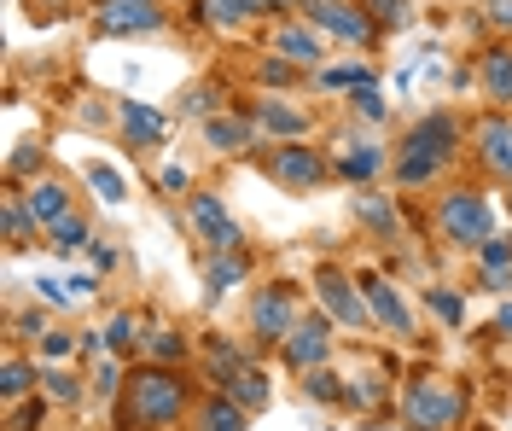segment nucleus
<instances>
[{
	"label": "nucleus",
	"instance_id": "nucleus-21",
	"mask_svg": "<svg viewBox=\"0 0 512 431\" xmlns=\"http://www.w3.org/2000/svg\"><path fill=\"white\" fill-rule=\"evenodd\" d=\"M18 187V181H12ZM24 204H30V216L41 222V233L53 228V222H64L70 210H76V187L64 181V175H30L24 181Z\"/></svg>",
	"mask_w": 512,
	"mask_h": 431
},
{
	"label": "nucleus",
	"instance_id": "nucleus-47",
	"mask_svg": "<svg viewBox=\"0 0 512 431\" xmlns=\"http://www.w3.org/2000/svg\"><path fill=\"white\" fill-rule=\"evenodd\" d=\"M35 350H41V362H64V356H76V350H82V332L53 327L47 338H41V344H35Z\"/></svg>",
	"mask_w": 512,
	"mask_h": 431
},
{
	"label": "nucleus",
	"instance_id": "nucleus-31",
	"mask_svg": "<svg viewBox=\"0 0 512 431\" xmlns=\"http://www.w3.org/2000/svg\"><path fill=\"white\" fill-rule=\"evenodd\" d=\"M146 332L152 327H140L134 309H117V315L105 321V350H111L117 362H134V356H146Z\"/></svg>",
	"mask_w": 512,
	"mask_h": 431
},
{
	"label": "nucleus",
	"instance_id": "nucleus-7",
	"mask_svg": "<svg viewBox=\"0 0 512 431\" xmlns=\"http://www.w3.org/2000/svg\"><path fill=\"white\" fill-rule=\"evenodd\" d=\"M303 18H309L326 41H338V47H373V41L384 35L361 0H309Z\"/></svg>",
	"mask_w": 512,
	"mask_h": 431
},
{
	"label": "nucleus",
	"instance_id": "nucleus-43",
	"mask_svg": "<svg viewBox=\"0 0 512 431\" xmlns=\"http://www.w3.org/2000/svg\"><path fill=\"white\" fill-rule=\"evenodd\" d=\"M123 385H128V373L117 356H99L94 362V402H117L123 397Z\"/></svg>",
	"mask_w": 512,
	"mask_h": 431
},
{
	"label": "nucleus",
	"instance_id": "nucleus-38",
	"mask_svg": "<svg viewBox=\"0 0 512 431\" xmlns=\"http://www.w3.org/2000/svg\"><path fill=\"white\" fill-rule=\"evenodd\" d=\"M53 408H59V402L47 397V391H35V397L12 402V408H6V431H41L47 420H53Z\"/></svg>",
	"mask_w": 512,
	"mask_h": 431
},
{
	"label": "nucleus",
	"instance_id": "nucleus-30",
	"mask_svg": "<svg viewBox=\"0 0 512 431\" xmlns=\"http://www.w3.org/2000/svg\"><path fill=\"white\" fill-rule=\"evenodd\" d=\"M41 356H24V350H18V344H12V356H6V373H0V402H6V408H12V402H24V397H35V391H41Z\"/></svg>",
	"mask_w": 512,
	"mask_h": 431
},
{
	"label": "nucleus",
	"instance_id": "nucleus-23",
	"mask_svg": "<svg viewBox=\"0 0 512 431\" xmlns=\"http://www.w3.org/2000/svg\"><path fill=\"white\" fill-rule=\"evenodd\" d=\"M251 367V350L245 344H233V338H222V332H204V356H198V373L210 379V391H227L239 373Z\"/></svg>",
	"mask_w": 512,
	"mask_h": 431
},
{
	"label": "nucleus",
	"instance_id": "nucleus-45",
	"mask_svg": "<svg viewBox=\"0 0 512 431\" xmlns=\"http://www.w3.org/2000/svg\"><path fill=\"white\" fill-rule=\"evenodd\" d=\"M47 332H53V321H47L41 309H18V315H12V344H41Z\"/></svg>",
	"mask_w": 512,
	"mask_h": 431
},
{
	"label": "nucleus",
	"instance_id": "nucleus-16",
	"mask_svg": "<svg viewBox=\"0 0 512 431\" xmlns=\"http://www.w3.org/2000/svg\"><path fill=\"white\" fill-rule=\"evenodd\" d=\"M448 158L443 152H431V146H414L408 134L396 140V152H390V187H402V193H425V187H437L448 175Z\"/></svg>",
	"mask_w": 512,
	"mask_h": 431
},
{
	"label": "nucleus",
	"instance_id": "nucleus-42",
	"mask_svg": "<svg viewBox=\"0 0 512 431\" xmlns=\"http://www.w3.org/2000/svg\"><path fill=\"white\" fill-rule=\"evenodd\" d=\"M425 309L443 321V327H466V298L454 286H425Z\"/></svg>",
	"mask_w": 512,
	"mask_h": 431
},
{
	"label": "nucleus",
	"instance_id": "nucleus-40",
	"mask_svg": "<svg viewBox=\"0 0 512 431\" xmlns=\"http://www.w3.org/2000/svg\"><path fill=\"white\" fill-rule=\"evenodd\" d=\"M350 117L361 123V129H379L384 117H390V105H384L379 82H361V88H350Z\"/></svg>",
	"mask_w": 512,
	"mask_h": 431
},
{
	"label": "nucleus",
	"instance_id": "nucleus-49",
	"mask_svg": "<svg viewBox=\"0 0 512 431\" xmlns=\"http://www.w3.org/2000/svg\"><path fill=\"white\" fill-rule=\"evenodd\" d=\"M483 24L512 41V0H483Z\"/></svg>",
	"mask_w": 512,
	"mask_h": 431
},
{
	"label": "nucleus",
	"instance_id": "nucleus-11",
	"mask_svg": "<svg viewBox=\"0 0 512 431\" xmlns=\"http://www.w3.org/2000/svg\"><path fill=\"white\" fill-rule=\"evenodd\" d=\"M332 169L350 187H379V175H390V152L379 140H367V129H344L338 134V152H332Z\"/></svg>",
	"mask_w": 512,
	"mask_h": 431
},
{
	"label": "nucleus",
	"instance_id": "nucleus-6",
	"mask_svg": "<svg viewBox=\"0 0 512 431\" xmlns=\"http://www.w3.org/2000/svg\"><path fill=\"white\" fill-rule=\"evenodd\" d=\"M309 292H315V309H326V315L338 321V332H373L379 327L373 309H367V298H361V280H355L350 268L320 263L315 274H309Z\"/></svg>",
	"mask_w": 512,
	"mask_h": 431
},
{
	"label": "nucleus",
	"instance_id": "nucleus-1",
	"mask_svg": "<svg viewBox=\"0 0 512 431\" xmlns=\"http://www.w3.org/2000/svg\"><path fill=\"white\" fill-rule=\"evenodd\" d=\"M192 385L187 373H175V367L163 362H140L128 373L123 397L111 402V414H117V431H181L192 420Z\"/></svg>",
	"mask_w": 512,
	"mask_h": 431
},
{
	"label": "nucleus",
	"instance_id": "nucleus-25",
	"mask_svg": "<svg viewBox=\"0 0 512 431\" xmlns=\"http://www.w3.org/2000/svg\"><path fill=\"white\" fill-rule=\"evenodd\" d=\"M187 431H251V408H239L227 391H210V397L192 402Z\"/></svg>",
	"mask_w": 512,
	"mask_h": 431
},
{
	"label": "nucleus",
	"instance_id": "nucleus-46",
	"mask_svg": "<svg viewBox=\"0 0 512 431\" xmlns=\"http://www.w3.org/2000/svg\"><path fill=\"white\" fill-rule=\"evenodd\" d=\"M361 6L373 12V24H379V30H402V24L414 18V6H408V0H361Z\"/></svg>",
	"mask_w": 512,
	"mask_h": 431
},
{
	"label": "nucleus",
	"instance_id": "nucleus-52",
	"mask_svg": "<svg viewBox=\"0 0 512 431\" xmlns=\"http://www.w3.org/2000/svg\"><path fill=\"white\" fill-rule=\"evenodd\" d=\"M495 332H501V338H512V298L495 309Z\"/></svg>",
	"mask_w": 512,
	"mask_h": 431
},
{
	"label": "nucleus",
	"instance_id": "nucleus-29",
	"mask_svg": "<svg viewBox=\"0 0 512 431\" xmlns=\"http://www.w3.org/2000/svg\"><path fill=\"white\" fill-rule=\"evenodd\" d=\"M0 233H6V251H24L35 233H41V222L30 216V204H24V187H12V181H6V199H0Z\"/></svg>",
	"mask_w": 512,
	"mask_h": 431
},
{
	"label": "nucleus",
	"instance_id": "nucleus-10",
	"mask_svg": "<svg viewBox=\"0 0 512 431\" xmlns=\"http://www.w3.org/2000/svg\"><path fill=\"white\" fill-rule=\"evenodd\" d=\"M355 280H361V298H367V309H373L379 332H390V338H414V332H419L414 303L402 298V286H396L390 274H379V268H361Z\"/></svg>",
	"mask_w": 512,
	"mask_h": 431
},
{
	"label": "nucleus",
	"instance_id": "nucleus-2",
	"mask_svg": "<svg viewBox=\"0 0 512 431\" xmlns=\"http://www.w3.org/2000/svg\"><path fill=\"white\" fill-rule=\"evenodd\" d=\"M431 233H437V245L448 251H466V257H478V245L489 239L495 228V204L483 187H443L437 204H431Z\"/></svg>",
	"mask_w": 512,
	"mask_h": 431
},
{
	"label": "nucleus",
	"instance_id": "nucleus-34",
	"mask_svg": "<svg viewBox=\"0 0 512 431\" xmlns=\"http://www.w3.org/2000/svg\"><path fill=\"white\" fill-rule=\"evenodd\" d=\"M187 356H192V344H187V332H181V327H169V321H158V327L146 332V362L175 367V362H187Z\"/></svg>",
	"mask_w": 512,
	"mask_h": 431
},
{
	"label": "nucleus",
	"instance_id": "nucleus-35",
	"mask_svg": "<svg viewBox=\"0 0 512 431\" xmlns=\"http://www.w3.org/2000/svg\"><path fill=\"white\" fill-rule=\"evenodd\" d=\"M47 239H53V251H64V257H70V251H88V245L99 239V228L82 216V210H70L64 222H53V228H47Z\"/></svg>",
	"mask_w": 512,
	"mask_h": 431
},
{
	"label": "nucleus",
	"instance_id": "nucleus-50",
	"mask_svg": "<svg viewBox=\"0 0 512 431\" xmlns=\"http://www.w3.org/2000/svg\"><path fill=\"white\" fill-rule=\"evenodd\" d=\"M64 286H70V298H94V292H99V274H64Z\"/></svg>",
	"mask_w": 512,
	"mask_h": 431
},
{
	"label": "nucleus",
	"instance_id": "nucleus-20",
	"mask_svg": "<svg viewBox=\"0 0 512 431\" xmlns=\"http://www.w3.org/2000/svg\"><path fill=\"white\" fill-rule=\"evenodd\" d=\"M350 210H355V222L367 228L373 245H402V210H396V199L384 187H355Z\"/></svg>",
	"mask_w": 512,
	"mask_h": 431
},
{
	"label": "nucleus",
	"instance_id": "nucleus-4",
	"mask_svg": "<svg viewBox=\"0 0 512 431\" xmlns=\"http://www.w3.org/2000/svg\"><path fill=\"white\" fill-rule=\"evenodd\" d=\"M303 315H309V309H303V286H291V280H262L251 292V303H245L251 344L256 350H280Z\"/></svg>",
	"mask_w": 512,
	"mask_h": 431
},
{
	"label": "nucleus",
	"instance_id": "nucleus-26",
	"mask_svg": "<svg viewBox=\"0 0 512 431\" xmlns=\"http://www.w3.org/2000/svg\"><path fill=\"white\" fill-rule=\"evenodd\" d=\"M192 12H198L204 30H216V35H245L262 18L256 0H192Z\"/></svg>",
	"mask_w": 512,
	"mask_h": 431
},
{
	"label": "nucleus",
	"instance_id": "nucleus-15",
	"mask_svg": "<svg viewBox=\"0 0 512 431\" xmlns=\"http://www.w3.org/2000/svg\"><path fill=\"white\" fill-rule=\"evenodd\" d=\"M198 134H204V146L210 152H222V158H256L262 152V129H256L251 111H216V117H204L198 123Z\"/></svg>",
	"mask_w": 512,
	"mask_h": 431
},
{
	"label": "nucleus",
	"instance_id": "nucleus-32",
	"mask_svg": "<svg viewBox=\"0 0 512 431\" xmlns=\"http://www.w3.org/2000/svg\"><path fill=\"white\" fill-rule=\"evenodd\" d=\"M41 391L59 402V408H82V402L94 397V391H88V379H82L76 367H64V362H47V367H41Z\"/></svg>",
	"mask_w": 512,
	"mask_h": 431
},
{
	"label": "nucleus",
	"instance_id": "nucleus-41",
	"mask_svg": "<svg viewBox=\"0 0 512 431\" xmlns=\"http://www.w3.org/2000/svg\"><path fill=\"white\" fill-rule=\"evenodd\" d=\"M303 76H309V70L280 59V53H262V59H256V82H262V88H297Z\"/></svg>",
	"mask_w": 512,
	"mask_h": 431
},
{
	"label": "nucleus",
	"instance_id": "nucleus-13",
	"mask_svg": "<svg viewBox=\"0 0 512 431\" xmlns=\"http://www.w3.org/2000/svg\"><path fill=\"white\" fill-rule=\"evenodd\" d=\"M94 30L99 35H163L169 12H163V0H94Z\"/></svg>",
	"mask_w": 512,
	"mask_h": 431
},
{
	"label": "nucleus",
	"instance_id": "nucleus-28",
	"mask_svg": "<svg viewBox=\"0 0 512 431\" xmlns=\"http://www.w3.org/2000/svg\"><path fill=\"white\" fill-rule=\"evenodd\" d=\"M384 402H390V373H379V367H361V373H344V408L350 414H379Z\"/></svg>",
	"mask_w": 512,
	"mask_h": 431
},
{
	"label": "nucleus",
	"instance_id": "nucleus-8",
	"mask_svg": "<svg viewBox=\"0 0 512 431\" xmlns=\"http://www.w3.org/2000/svg\"><path fill=\"white\" fill-rule=\"evenodd\" d=\"M187 233L198 239V251H239L245 245V228L233 222V210L210 187H198L187 199Z\"/></svg>",
	"mask_w": 512,
	"mask_h": 431
},
{
	"label": "nucleus",
	"instance_id": "nucleus-17",
	"mask_svg": "<svg viewBox=\"0 0 512 431\" xmlns=\"http://www.w3.org/2000/svg\"><path fill=\"white\" fill-rule=\"evenodd\" d=\"M408 140H414V146H431V152H443L448 164H460V146L472 140V123H466L454 105H437V111H419L414 123H408Z\"/></svg>",
	"mask_w": 512,
	"mask_h": 431
},
{
	"label": "nucleus",
	"instance_id": "nucleus-12",
	"mask_svg": "<svg viewBox=\"0 0 512 431\" xmlns=\"http://www.w3.org/2000/svg\"><path fill=\"white\" fill-rule=\"evenodd\" d=\"M245 111L256 117L262 140H309V134H315V111L297 105V100H286V94H274V88H262Z\"/></svg>",
	"mask_w": 512,
	"mask_h": 431
},
{
	"label": "nucleus",
	"instance_id": "nucleus-5",
	"mask_svg": "<svg viewBox=\"0 0 512 431\" xmlns=\"http://www.w3.org/2000/svg\"><path fill=\"white\" fill-rule=\"evenodd\" d=\"M256 164H262V175L274 181V187H286V193H320L338 169H332V152H320V146H309V140H274V146H262L256 152Z\"/></svg>",
	"mask_w": 512,
	"mask_h": 431
},
{
	"label": "nucleus",
	"instance_id": "nucleus-48",
	"mask_svg": "<svg viewBox=\"0 0 512 431\" xmlns=\"http://www.w3.org/2000/svg\"><path fill=\"white\" fill-rule=\"evenodd\" d=\"M158 193H169V199H192L198 187H192V169L187 164H163L158 169Z\"/></svg>",
	"mask_w": 512,
	"mask_h": 431
},
{
	"label": "nucleus",
	"instance_id": "nucleus-33",
	"mask_svg": "<svg viewBox=\"0 0 512 431\" xmlns=\"http://www.w3.org/2000/svg\"><path fill=\"white\" fill-rule=\"evenodd\" d=\"M297 391L309 402H326V408H344V373L326 362V367H309V373H297Z\"/></svg>",
	"mask_w": 512,
	"mask_h": 431
},
{
	"label": "nucleus",
	"instance_id": "nucleus-51",
	"mask_svg": "<svg viewBox=\"0 0 512 431\" xmlns=\"http://www.w3.org/2000/svg\"><path fill=\"white\" fill-rule=\"evenodd\" d=\"M88 257H94V274H111V268H117V251H111L105 239H94V245H88Z\"/></svg>",
	"mask_w": 512,
	"mask_h": 431
},
{
	"label": "nucleus",
	"instance_id": "nucleus-19",
	"mask_svg": "<svg viewBox=\"0 0 512 431\" xmlns=\"http://www.w3.org/2000/svg\"><path fill=\"white\" fill-rule=\"evenodd\" d=\"M472 82H478V94L495 105V111H512V41L507 35H495V41L478 53Z\"/></svg>",
	"mask_w": 512,
	"mask_h": 431
},
{
	"label": "nucleus",
	"instance_id": "nucleus-37",
	"mask_svg": "<svg viewBox=\"0 0 512 431\" xmlns=\"http://www.w3.org/2000/svg\"><path fill=\"white\" fill-rule=\"evenodd\" d=\"M361 82H379L367 59H355V65H326V70H315V88H320V94H350V88H361Z\"/></svg>",
	"mask_w": 512,
	"mask_h": 431
},
{
	"label": "nucleus",
	"instance_id": "nucleus-44",
	"mask_svg": "<svg viewBox=\"0 0 512 431\" xmlns=\"http://www.w3.org/2000/svg\"><path fill=\"white\" fill-rule=\"evenodd\" d=\"M216 111H227L222 88H216V82H192L187 100H181V117H198V123H204V117H216Z\"/></svg>",
	"mask_w": 512,
	"mask_h": 431
},
{
	"label": "nucleus",
	"instance_id": "nucleus-27",
	"mask_svg": "<svg viewBox=\"0 0 512 431\" xmlns=\"http://www.w3.org/2000/svg\"><path fill=\"white\" fill-rule=\"evenodd\" d=\"M478 286L483 292H512V233H489L478 245Z\"/></svg>",
	"mask_w": 512,
	"mask_h": 431
},
{
	"label": "nucleus",
	"instance_id": "nucleus-36",
	"mask_svg": "<svg viewBox=\"0 0 512 431\" xmlns=\"http://www.w3.org/2000/svg\"><path fill=\"white\" fill-rule=\"evenodd\" d=\"M227 397L239 402V408H251V414H256L262 402L274 397V379H268V367H262V362H251L245 373H239V379H233V385H227Z\"/></svg>",
	"mask_w": 512,
	"mask_h": 431
},
{
	"label": "nucleus",
	"instance_id": "nucleus-53",
	"mask_svg": "<svg viewBox=\"0 0 512 431\" xmlns=\"http://www.w3.org/2000/svg\"><path fill=\"white\" fill-rule=\"evenodd\" d=\"M507 222H512V181H507Z\"/></svg>",
	"mask_w": 512,
	"mask_h": 431
},
{
	"label": "nucleus",
	"instance_id": "nucleus-22",
	"mask_svg": "<svg viewBox=\"0 0 512 431\" xmlns=\"http://www.w3.org/2000/svg\"><path fill=\"white\" fill-rule=\"evenodd\" d=\"M117 129H123L128 152H158L163 140H169V117H163L158 105L123 100V105H117Z\"/></svg>",
	"mask_w": 512,
	"mask_h": 431
},
{
	"label": "nucleus",
	"instance_id": "nucleus-9",
	"mask_svg": "<svg viewBox=\"0 0 512 431\" xmlns=\"http://www.w3.org/2000/svg\"><path fill=\"white\" fill-rule=\"evenodd\" d=\"M332 350H338V321H332L326 309H309V315L291 327V338L280 344V362H286L291 373H309V367L332 362Z\"/></svg>",
	"mask_w": 512,
	"mask_h": 431
},
{
	"label": "nucleus",
	"instance_id": "nucleus-39",
	"mask_svg": "<svg viewBox=\"0 0 512 431\" xmlns=\"http://www.w3.org/2000/svg\"><path fill=\"white\" fill-rule=\"evenodd\" d=\"M88 187H94V199L99 204H128V181L117 175V164H105V158H88Z\"/></svg>",
	"mask_w": 512,
	"mask_h": 431
},
{
	"label": "nucleus",
	"instance_id": "nucleus-14",
	"mask_svg": "<svg viewBox=\"0 0 512 431\" xmlns=\"http://www.w3.org/2000/svg\"><path fill=\"white\" fill-rule=\"evenodd\" d=\"M268 53H280V59H291V65H303V70H326V35L297 12V18H274L268 24Z\"/></svg>",
	"mask_w": 512,
	"mask_h": 431
},
{
	"label": "nucleus",
	"instance_id": "nucleus-3",
	"mask_svg": "<svg viewBox=\"0 0 512 431\" xmlns=\"http://www.w3.org/2000/svg\"><path fill=\"white\" fill-rule=\"evenodd\" d=\"M402 420L408 431H460L466 426V385L443 379L437 367H414L402 379Z\"/></svg>",
	"mask_w": 512,
	"mask_h": 431
},
{
	"label": "nucleus",
	"instance_id": "nucleus-54",
	"mask_svg": "<svg viewBox=\"0 0 512 431\" xmlns=\"http://www.w3.org/2000/svg\"><path fill=\"white\" fill-rule=\"evenodd\" d=\"M361 431H396V426H361Z\"/></svg>",
	"mask_w": 512,
	"mask_h": 431
},
{
	"label": "nucleus",
	"instance_id": "nucleus-18",
	"mask_svg": "<svg viewBox=\"0 0 512 431\" xmlns=\"http://www.w3.org/2000/svg\"><path fill=\"white\" fill-rule=\"evenodd\" d=\"M472 158H478V169L489 175V181H501L507 187L512 181V123L501 117V111H489L483 123H472Z\"/></svg>",
	"mask_w": 512,
	"mask_h": 431
},
{
	"label": "nucleus",
	"instance_id": "nucleus-24",
	"mask_svg": "<svg viewBox=\"0 0 512 431\" xmlns=\"http://www.w3.org/2000/svg\"><path fill=\"white\" fill-rule=\"evenodd\" d=\"M251 280V257L239 251H204V303H222L227 292H239Z\"/></svg>",
	"mask_w": 512,
	"mask_h": 431
}]
</instances>
